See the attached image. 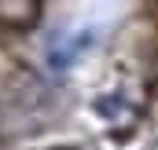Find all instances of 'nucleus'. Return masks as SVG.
Masks as SVG:
<instances>
[{
	"label": "nucleus",
	"instance_id": "f257e3e1",
	"mask_svg": "<svg viewBox=\"0 0 158 150\" xmlns=\"http://www.w3.org/2000/svg\"><path fill=\"white\" fill-rule=\"evenodd\" d=\"M37 15H40V0H0V22H7V26L26 30L37 22Z\"/></svg>",
	"mask_w": 158,
	"mask_h": 150
}]
</instances>
